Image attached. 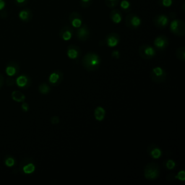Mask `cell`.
<instances>
[{
    "label": "cell",
    "instance_id": "cell-29",
    "mask_svg": "<svg viewBox=\"0 0 185 185\" xmlns=\"http://www.w3.org/2000/svg\"><path fill=\"white\" fill-rule=\"evenodd\" d=\"M93 0H80V5L83 8H88L92 4Z\"/></svg>",
    "mask_w": 185,
    "mask_h": 185
},
{
    "label": "cell",
    "instance_id": "cell-33",
    "mask_svg": "<svg viewBox=\"0 0 185 185\" xmlns=\"http://www.w3.org/2000/svg\"><path fill=\"white\" fill-rule=\"evenodd\" d=\"M119 51H114L113 52H112L111 54V56L114 58V59H119Z\"/></svg>",
    "mask_w": 185,
    "mask_h": 185
},
{
    "label": "cell",
    "instance_id": "cell-2",
    "mask_svg": "<svg viewBox=\"0 0 185 185\" xmlns=\"http://www.w3.org/2000/svg\"><path fill=\"white\" fill-rule=\"evenodd\" d=\"M160 175V169L158 164L150 163L147 164L144 169V176L148 180H156Z\"/></svg>",
    "mask_w": 185,
    "mask_h": 185
},
{
    "label": "cell",
    "instance_id": "cell-7",
    "mask_svg": "<svg viewBox=\"0 0 185 185\" xmlns=\"http://www.w3.org/2000/svg\"><path fill=\"white\" fill-rule=\"evenodd\" d=\"M169 46V39L164 35L157 36L154 40V46L159 51H164Z\"/></svg>",
    "mask_w": 185,
    "mask_h": 185
},
{
    "label": "cell",
    "instance_id": "cell-19",
    "mask_svg": "<svg viewBox=\"0 0 185 185\" xmlns=\"http://www.w3.org/2000/svg\"><path fill=\"white\" fill-rule=\"evenodd\" d=\"M30 83V79L25 75H20L16 79V84L20 88H25L28 86Z\"/></svg>",
    "mask_w": 185,
    "mask_h": 185
},
{
    "label": "cell",
    "instance_id": "cell-28",
    "mask_svg": "<svg viewBox=\"0 0 185 185\" xmlns=\"http://www.w3.org/2000/svg\"><path fill=\"white\" fill-rule=\"evenodd\" d=\"M165 166L166 168L169 170H172L176 167V163L174 160H171V159H169V160L166 161L165 162Z\"/></svg>",
    "mask_w": 185,
    "mask_h": 185
},
{
    "label": "cell",
    "instance_id": "cell-24",
    "mask_svg": "<svg viewBox=\"0 0 185 185\" xmlns=\"http://www.w3.org/2000/svg\"><path fill=\"white\" fill-rule=\"evenodd\" d=\"M176 56L177 59L184 61L185 60V47L181 46L177 49L176 51Z\"/></svg>",
    "mask_w": 185,
    "mask_h": 185
},
{
    "label": "cell",
    "instance_id": "cell-3",
    "mask_svg": "<svg viewBox=\"0 0 185 185\" xmlns=\"http://www.w3.org/2000/svg\"><path fill=\"white\" fill-rule=\"evenodd\" d=\"M170 31L177 36H183L185 34L184 22L179 19H174L170 23Z\"/></svg>",
    "mask_w": 185,
    "mask_h": 185
},
{
    "label": "cell",
    "instance_id": "cell-6",
    "mask_svg": "<svg viewBox=\"0 0 185 185\" xmlns=\"http://www.w3.org/2000/svg\"><path fill=\"white\" fill-rule=\"evenodd\" d=\"M126 25L131 29H137L142 24V20L135 14H129L126 17Z\"/></svg>",
    "mask_w": 185,
    "mask_h": 185
},
{
    "label": "cell",
    "instance_id": "cell-34",
    "mask_svg": "<svg viewBox=\"0 0 185 185\" xmlns=\"http://www.w3.org/2000/svg\"><path fill=\"white\" fill-rule=\"evenodd\" d=\"M21 108L23 111L27 112L28 110H29V106H28V104H27V103H23L21 106Z\"/></svg>",
    "mask_w": 185,
    "mask_h": 185
},
{
    "label": "cell",
    "instance_id": "cell-35",
    "mask_svg": "<svg viewBox=\"0 0 185 185\" xmlns=\"http://www.w3.org/2000/svg\"><path fill=\"white\" fill-rule=\"evenodd\" d=\"M5 7V2L4 0H0V10L3 9Z\"/></svg>",
    "mask_w": 185,
    "mask_h": 185
},
{
    "label": "cell",
    "instance_id": "cell-4",
    "mask_svg": "<svg viewBox=\"0 0 185 185\" xmlns=\"http://www.w3.org/2000/svg\"><path fill=\"white\" fill-rule=\"evenodd\" d=\"M166 71L161 67H154L150 73L151 80L156 83H164L166 78Z\"/></svg>",
    "mask_w": 185,
    "mask_h": 185
},
{
    "label": "cell",
    "instance_id": "cell-15",
    "mask_svg": "<svg viewBox=\"0 0 185 185\" xmlns=\"http://www.w3.org/2000/svg\"><path fill=\"white\" fill-rule=\"evenodd\" d=\"M148 153L153 159H160L161 155H162V151L158 146H156L154 144L149 145L148 148Z\"/></svg>",
    "mask_w": 185,
    "mask_h": 185
},
{
    "label": "cell",
    "instance_id": "cell-31",
    "mask_svg": "<svg viewBox=\"0 0 185 185\" xmlns=\"http://www.w3.org/2000/svg\"><path fill=\"white\" fill-rule=\"evenodd\" d=\"M175 178L177 179L180 180L181 181H185V172L184 170H181L178 173L177 176H175Z\"/></svg>",
    "mask_w": 185,
    "mask_h": 185
},
{
    "label": "cell",
    "instance_id": "cell-21",
    "mask_svg": "<svg viewBox=\"0 0 185 185\" xmlns=\"http://www.w3.org/2000/svg\"><path fill=\"white\" fill-rule=\"evenodd\" d=\"M12 98L14 101L16 102H23L25 101V96L24 94H23L20 91H13L12 93Z\"/></svg>",
    "mask_w": 185,
    "mask_h": 185
},
{
    "label": "cell",
    "instance_id": "cell-11",
    "mask_svg": "<svg viewBox=\"0 0 185 185\" xmlns=\"http://www.w3.org/2000/svg\"><path fill=\"white\" fill-rule=\"evenodd\" d=\"M69 20L71 25L75 28H78L83 25V18L81 15L77 12H73L69 15Z\"/></svg>",
    "mask_w": 185,
    "mask_h": 185
},
{
    "label": "cell",
    "instance_id": "cell-13",
    "mask_svg": "<svg viewBox=\"0 0 185 185\" xmlns=\"http://www.w3.org/2000/svg\"><path fill=\"white\" fill-rule=\"evenodd\" d=\"M67 56L70 59H77L80 56V49L76 45H69L67 50Z\"/></svg>",
    "mask_w": 185,
    "mask_h": 185
},
{
    "label": "cell",
    "instance_id": "cell-12",
    "mask_svg": "<svg viewBox=\"0 0 185 185\" xmlns=\"http://www.w3.org/2000/svg\"><path fill=\"white\" fill-rule=\"evenodd\" d=\"M120 41V36L116 33H111L106 37V44L109 47L113 48L116 46Z\"/></svg>",
    "mask_w": 185,
    "mask_h": 185
},
{
    "label": "cell",
    "instance_id": "cell-14",
    "mask_svg": "<svg viewBox=\"0 0 185 185\" xmlns=\"http://www.w3.org/2000/svg\"><path fill=\"white\" fill-rule=\"evenodd\" d=\"M72 36H73V30L69 26H64L60 30L59 36L64 41H68L70 40Z\"/></svg>",
    "mask_w": 185,
    "mask_h": 185
},
{
    "label": "cell",
    "instance_id": "cell-17",
    "mask_svg": "<svg viewBox=\"0 0 185 185\" xmlns=\"http://www.w3.org/2000/svg\"><path fill=\"white\" fill-rule=\"evenodd\" d=\"M106 116V111L102 106L96 107L94 111V116L97 121H102Z\"/></svg>",
    "mask_w": 185,
    "mask_h": 185
},
{
    "label": "cell",
    "instance_id": "cell-25",
    "mask_svg": "<svg viewBox=\"0 0 185 185\" xmlns=\"http://www.w3.org/2000/svg\"><path fill=\"white\" fill-rule=\"evenodd\" d=\"M51 89L50 87L46 83H42L39 86V93H41L43 95H46L50 92Z\"/></svg>",
    "mask_w": 185,
    "mask_h": 185
},
{
    "label": "cell",
    "instance_id": "cell-30",
    "mask_svg": "<svg viewBox=\"0 0 185 185\" xmlns=\"http://www.w3.org/2000/svg\"><path fill=\"white\" fill-rule=\"evenodd\" d=\"M4 164L7 167H12L15 164V161L13 158L8 157L4 161Z\"/></svg>",
    "mask_w": 185,
    "mask_h": 185
},
{
    "label": "cell",
    "instance_id": "cell-26",
    "mask_svg": "<svg viewBox=\"0 0 185 185\" xmlns=\"http://www.w3.org/2000/svg\"><path fill=\"white\" fill-rule=\"evenodd\" d=\"M174 0H159V5L163 7H170L173 5Z\"/></svg>",
    "mask_w": 185,
    "mask_h": 185
},
{
    "label": "cell",
    "instance_id": "cell-27",
    "mask_svg": "<svg viewBox=\"0 0 185 185\" xmlns=\"http://www.w3.org/2000/svg\"><path fill=\"white\" fill-rule=\"evenodd\" d=\"M119 3V0H105V4L109 8L114 9Z\"/></svg>",
    "mask_w": 185,
    "mask_h": 185
},
{
    "label": "cell",
    "instance_id": "cell-23",
    "mask_svg": "<svg viewBox=\"0 0 185 185\" xmlns=\"http://www.w3.org/2000/svg\"><path fill=\"white\" fill-rule=\"evenodd\" d=\"M17 70H18V67H16L13 64H9L7 67H6V74L9 77H12L17 73Z\"/></svg>",
    "mask_w": 185,
    "mask_h": 185
},
{
    "label": "cell",
    "instance_id": "cell-37",
    "mask_svg": "<svg viewBox=\"0 0 185 185\" xmlns=\"http://www.w3.org/2000/svg\"><path fill=\"white\" fill-rule=\"evenodd\" d=\"M0 86H1V82H0Z\"/></svg>",
    "mask_w": 185,
    "mask_h": 185
},
{
    "label": "cell",
    "instance_id": "cell-8",
    "mask_svg": "<svg viewBox=\"0 0 185 185\" xmlns=\"http://www.w3.org/2000/svg\"><path fill=\"white\" fill-rule=\"evenodd\" d=\"M153 23L156 25L157 28H165L168 26L169 23V18L167 15H164V14H160L156 16L153 19Z\"/></svg>",
    "mask_w": 185,
    "mask_h": 185
},
{
    "label": "cell",
    "instance_id": "cell-9",
    "mask_svg": "<svg viewBox=\"0 0 185 185\" xmlns=\"http://www.w3.org/2000/svg\"><path fill=\"white\" fill-rule=\"evenodd\" d=\"M76 36L79 40L85 41L90 37V31L87 25H82L80 28H77L76 31Z\"/></svg>",
    "mask_w": 185,
    "mask_h": 185
},
{
    "label": "cell",
    "instance_id": "cell-1",
    "mask_svg": "<svg viewBox=\"0 0 185 185\" xmlns=\"http://www.w3.org/2000/svg\"><path fill=\"white\" fill-rule=\"evenodd\" d=\"M101 58L97 54L93 52H88L83 56L82 63L86 70L93 72L99 69L101 64Z\"/></svg>",
    "mask_w": 185,
    "mask_h": 185
},
{
    "label": "cell",
    "instance_id": "cell-5",
    "mask_svg": "<svg viewBox=\"0 0 185 185\" xmlns=\"http://www.w3.org/2000/svg\"><path fill=\"white\" fill-rule=\"evenodd\" d=\"M139 54L140 56L145 59H151L156 55L155 49L148 44H143L139 48Z\"/></svg>",
    "mask_w": 185,
    "mask_h": 185
},
{
    "label": "cell",
    "instance_id": "cell-22",
    "mask_svg": "<svg viewBox=\"0 0 185 185\" xmlns=\"http://www.w3.org/2000/svg\"><path fill=\"white\" fill-rule=\"evenodd\" d=\"M119 3H120V7H121L123 11L127 12L131 10V8H132V4H131L130 1H128V0H121Z\"/></svg>",
    "mask_w": 185,
    "mask_h": 185
},
{
    "label": "cell",
    "instance_id": "cell-18",
    "mask_svg": "<svg viewBox=\"0 0 185 185\" xmlns=\"http://www.w3.org/2000/svg\"><path fill=\"white\" fill-rule=\"evenodd\" d=\"M22 171L25 174H33L36 170V166L33 162H28L22 166Z\"/></svg>",
    "mask_w": 185,
    "mask_h": 185
},
{
    "label": "cell",
    "instance_id": "cell-36",
    "mask_svg": "<svg viewBox=\"0 0 185 185\" xmlns=\"http://www.w3.org/2000/svg\"><path fill=\"white\" fill-rule=\"evenodd\" d=\"M15 1L18 4H26L28 0H15Z\"/></svg>",
    "mask_w": 185,
    "mask_h": 185
},
{
    "label": "cell",
    "instance_id": "cell-10",
    "mask_svg": "<svg viewBox=\"0 0 185 185\" xmlns=\"http://www.w3.org/2000/svg\"><path fill=\"white\" fill-rule=\"evenodd\" d=\"M62 72L61 71L57 69V70H55L54 72H53L52 73H51L49 77V83L53 86H56V85H59L60 83H61L63 80V76Z\"/></svg>",
    "mask_w": 185,
    "mask_h": 185
},
{
    "label": "cell",
    "instance_id": "cell-16",
    "mask_svg": "<svg viewBox=\"0 0 185 185\" xmlns=\"http://www.w3.org/2000/svg\"><path fill=\"white\" fill-rule=\"evenodd\" d=\"M109 17L112 22L115 24H119L122 20V15L119 10L116 9H112L109 14Z\"/></svg>",
    "mask_w": 185,
    "mask_h": 185
},
{
    "label": "cell",
    "instance_id": "cell-32",
    "mask_svg": "<svg viewBox=\"0 0 185 185\" xmlns=\"http://www.w3.org/2000/svg\"><path fill=\"white\" fill-rule=\"evenodd\" d=\"M59 121H60V119L57 116H53L51 118V122L53 124H59Z\"/></svg>",
    "mask_w": 185,
    "mask_h": 185
},
{
    "label": "cell",
    "instance_id": "cell-20",
    "mask_svg": "<svg viewBox=\"0 0 185 185\" xmlns=\"http://www.w3.org/2000/svg\"><path fill=\"white\" fill-rule=\"evenodd\" d=\"M19 17L23 21H29L32 17V14L28 9H23L19 12Z\"/></svg>",
    "mask_w": 185,
    "mask_h": 185
}]
</instances>
